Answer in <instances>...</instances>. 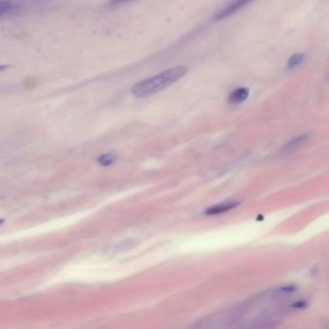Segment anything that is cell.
I'll list each match as a JSON object with an SVG mask.
<instances>
[{"mask_svg":"<svg viewBox=\"0 0 329 329\" xmlns=\"http://www.w3.org/2000/svg\"><path fill=\"white\" fill-rule=\"evenodd\" d=\"M305 58V54L303 53H297L293 54L290 57L289 62H288V69L292 70V69L297 68L298 66H300V64L302 63V61Z\"/></svg>","mask_w":329,"mask_h":329,"instance_id":"cell-6","label":"cell"},{"mask_svg":"<svg viewBox=\"0 0 329 329\" xmlns=\"http://www.w3.org/2000/svg\"><path fill=\"white\" fill-rule=\"evenodd\" d=\"M253 0H234L230 4H228L226 7H224L222 10L219 11L216 16L215 20H220L230 17L234 13L241 10L243 7H245L247 4H249Z\"/></svg>","mask_w":329,"mask_h":329,"instance_id":"cell-2","label":"cell"},{"mask_svg":"<svg viewBox=\"0 0 329 329\" xmlns=\"http://www.w3.org/2000/svg\"><path fill=\"white\" fill-rule=\"evenodd\" d=\"M133 0H109V5L110 6H119L122 4H125L127 2H130Z\"/></svg>","mask_w":329,"mask_h":329,"instance_id":"cell-9","label":"cell"},{"mask_svg":"<svg viewBox=\"0 0 329 329\" xmlns=\"http://www.w3.org/2000/svg\"><path fill=\"white\" fill-rule=\"evenodd\" d=\"M308 137H309V135H302V136H298V137L293 138L292 140H290L289 143H287L285 145V147H284V151H286V152L292 151L297 147L301 145L304 141H306L308 139Z\"/></svg>","mask_w":329,"mask_h":329,"instance_id":"cell-5","label":"cell"},{"mask_svg":"<svg viewBox=\"0 0 329 329\" xmlns=\"http://www.w3.org/2000/svg\"><path fill=\"white\" fill-rule=\"evenodd\" d=\"M237 205L238 204L236 203H223L214 205L206 211V214L215 215V214L227 213V212H230L233 209H235L237 207Z\"/></svg>","mask_w":329,"mask_h":329,"instance_id":"cell-4","label":"cell"},{"mask_svg":"<svg viewBox=\"0 0 329 329\" xmlns=\"http://www.w3.org/2000/svg\"><path fill=\"white\" fill-rule=\"evenodd\" d=\"M186 67H174L168 69L151 78H146L136 83L131 88V93L136 97H146L156 94L171 86L187 74Z\"/></svg>","mask_w":329,"mask_h":329,"instance_id":"cell-1","label":"cell"},{"mask_svg":"<svg viewBox=\"0 0 329 329\" xmlns=\"http://www.w3.org/2000/svg\"><path fill=\"white\" fill-rule=\"evenodd\" d=\"M248 96H249V90L247 88H239V89L233 91L232 93L230 94L229 102L233 105L241 104L242 102L246 101Z\"/></svg>","mask_w":329,"mask_h":329,"instance_id":"cell-3","label":"cell"},{"mask_svg":"<svg viewBox=\"0 0 329 329\" xmlns=\"http://www.w3.org/2000/svg\"><path fill=\"white\" fill-rule=\"evenodd\" d=\"M13 9V1L12 0H1L0 1V15L2 17L5 16V14L9 13Z\"/></svg>","mask_w":329,"mask_h":329,"instance_id":"cell-7","label":"cell"},{"mask_svg":"<svg viewBox=\"0 0 329 329\" xmlns=\"http://www.w3.org/2000/svg\"><path fill=\"white\" fill-rule=\"evenodd\" d=\"M115 160V156L111 154H107V155H102L98 158V163L103 165V166H107L113 163Z\"/></svg>","mask_w":329,"mask_h":329,"instance_id":"cell-8","label":"cell"}]
</instances>
